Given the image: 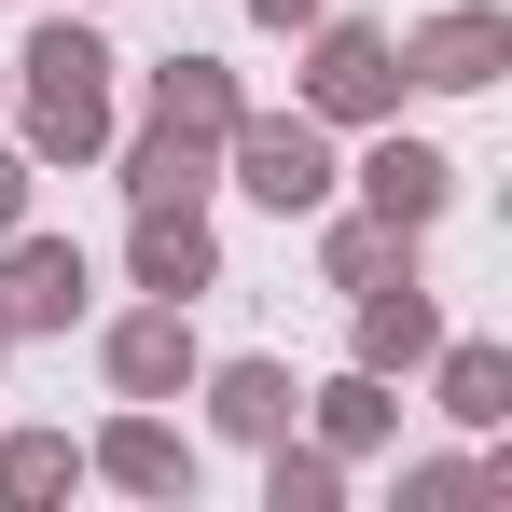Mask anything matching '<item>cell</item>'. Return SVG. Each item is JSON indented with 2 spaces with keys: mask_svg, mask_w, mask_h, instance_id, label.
Wrapping results in <instances>:
<instances>
[{
  "mask_svg": "<svg viewBox=\"0 0 512 512\" xmlns=\"http://www.w3.org/2000/svg\"><path fill=\"white\" fill-rule=\"evenodd\" d=\"M28 139L56 167H84L97 139H111V42L97 28H42L28 42Z\"/></svg>",
  "mask_w": 512,
  "mask_h": 512,
  "instance_id": "cell-1",
  "label": "cell"
},
{
  "mask_svg": "<svg viewBox=\"0 0 512 512\" xmlns=\"http://www.w3.org/2000/svg\"><path fill=\"white\" fill-rule=\"evenodd\" d=\"M236 180H250L263 208L291 222V208H333V139H319V111H236Z\"/></svg>",
  "mask_w": 512,
  "mask_h": 512,
  "instance_id": "cell-2",
  "label": "cell"
},
{
  "mask_svg": "<svg viewBox=\"0 0 512 512\" xmlns=\"http://www.w3.org/2000/svg\"><path fill=\"white\" fill-rule=\"evenodd\" d=\"M305 111L319 125H374V111H402V56H388V28H319V70H305Z\"/></svg>",
  "mask_w": 512,
  "mask_h": 512,
  "instance_id": "cell-3",
  "label": "cell"
},
{
  "mask_svg": "<svg viewBox=\"0 0 512 512\" xmlns=\"http://www.w3.org/2000/svg\"><path fill=\"white\" fill-rule=\"evenodd\" d=\"M0 319H14V333H70V319H84V250L14 222V236H0Z\"/></svg>",
  "mask_w": 512,
  "mask_h": 512,
  "instance_id": "cell-4",
  "label": "cell"
},
{
  "mask_svg": "<svg viewBox=\"0 0 512 512\" xmlns=\"http://www.w3.org/2000/svg\"><path fill=\"white\" fill-rule=\"evenodd\" d=\"M499 70H512V28L485 14V0H457V14H429L416 42H402V84H443V97L499 84Z\"/></svg>",
  "mask_w": 512,
  "mask_h": 512,
  "instance_id": "cell-5",
  "label": "cell"
},
{
  "mask_svg": "<svg viewBox=\"0 0 512 512\" xmlns=\"http://www.w3.org/2000/svg\"><path fill=\"white\" fill-rule=\"evenodd\" d=\"M111 388H125V402H180V388H194V319H180L167 291L111 333Z\"/></svg>",
  "mask_w": 512,
  "mask_h": 512,
  "instance_id": "cell-6",
  "label": "cell"
},
{
  "mask_svg": "<svg viewBox=\"0 0 512 512\" xmlns=\"http://www.w3.org/2000/svg\"><path fill=\"white\" fill-rule=\"evenodd\" d=\"M236 111H250V97H236V70H222V56H167V70H153V125L208 139V153L236 139Z\"/></svg>",
  "mask_w": 512,
  "mask_h": 512,
  "instance_id": "cell-7",
  "label": "cell"
},
{
  "mask_svg": "<svg viewBox=\"0 0 512 512\" xmlns=\"http://www.w3.org/2000/svg\"><path fill=\"white\" fill-rule=\"evenodd\" d=\"M429 346H443V305H429L416 277H374V291H360V374H402Z\"/></svg>",
  "mask_w": 512,
  "mask_h": 512,
  "instance_id": "cell-8",
  "label": "cell"
},
{
  "mask_svg": "<svg viewBox=\"0 0 512 512\" xmlns=\"http://www.w3.org/2000/svg\"><path fill=\"white\" fill-rule=\"evenodd\" d=\"M360 194H374V222H443V194H457V167L429 153V139H374V167H360Z\"/></svg>",
  "mask_w": 512,
  "mask_h": 512,
  "instance_id": "cell-9",
  "label": "cell"
},
{
  "mask_svg": "<svg viewBox=\"0 0 512 512\" xmlns=\"http://www.w3.org/2000/svg\"><path fill=\"white\" fill-rule=\"evenodd\" d=\"M222 277V250H208V222L194 208H139V291H167V305H194Z\"/></svg>",
  "mask_w": 512,
  "mask_h": 512,
  "instance_id": "cell-10",
  "label": "cell"
},
{
  "mask_svg": "<svg viewBox=\"0 0 512 512\" xmlns=\"http://www.w3.org/2000/svg\"><path fill=\"white\" fill-rule=\"evenodd\" d=\"M97 471H111V485H139V499H180V485H194V443H180L167 416H125L111 443H97Z\"/></svg>",
  "mask_w": 512,
  "mask_h": 512,
  "instance_id": "cell-11",
  "label": "cell"
},
{
  "mask_svg": "<svg viewBox=\"0 0 512 512\" xmlns=\"http://www.w3.org/2000/svg\"><path fill=\"white\" fill-rule=\"evenodd\" d=\"M125 194H139V208H194V194H208V139L139 125V139H125Z\"/></svg>",
  "mask_w": 512,
  "mask_h": 512,
  "instance_id": "cell-12",
  "label": "cell"
},
{
  "mask_svg": "<svg viewBox=\"0 0 512 512\" xmlns=\"http://www.w3.org/2000/svg\"><path fill=\"white\" fill-rule=\"evenodd\" d=\"M208 416L236 429V443H277V429H291V374H277V360H222V374H208Z\"/></svg>",
  "mask_w": 512,
  "mask_h": 512,
  "instance_id": "cell-13",
  "label": "cell"
},
{
  "mask_svg": "<svg viewBox=\"0 0 512 512\" xmlns=\"http://www.w3.org/2000/svg\"><path fill=\"white\" fill-rule=\"evenodd\" d=\"M443 416L457 429H499L512 416V346H443Z\"/></svg>",
  "mask_w": 512,
  "mask_h": 512,
  "instance_id": "cell-14",
  "label": "cell"
},
{
  "mask_svg": "<svg viewBox=\"0 0 512 512\" xmlns=\"http://www.w3.org/2000/svg\"><path fill=\"white\" fill-rule=\"evenodd\" d=\"M319 429H333V457H374L388 443V374H333L319 388Z\"/></svg>",
  "mask_w": 512,
  "mask_h": 512,
  "instance_id": "cell-15",
  "label": "cell"
},
{
  "mask_svg": "<svg viewBox=\"0 0 512 512\" xmlns=\"http://www.w3.org/2000/svg\"><path fill=\"white\" fill-rule=\"evenodd\" d=\"M374 277H416L402 222H333V291H374Z\"/></svg>",
  "mask_w": 512,
  "mask_h": 512,
  "instance_id": "cell-16",
  "label": "cell"
},
{
  "mask_svg": "<svg viewBox=\"0 0 512 512\" xmlns=\"http://www.w3.org/2000/svg\"><path fill=\"white\" fill-rule=\"evenodd\" d=\"M70 471H84V457H70L56 429H14V443H0V499H56Z\"/></svg>",
  "mask_w": 512,
  "mask_h": 512,
  "instance_id": "cell-17",
  "label": "cell"
},
{
  "mask_svg": "<svg viewBox=\"0 0 512 512\" xmlns=\"http://www.w3.org/2000/svg\"><path fill=\"white\" fill-rule=\"evenodd\" d=\"M263 499H277V512H333V499H346V457H291V429H277V471H263Z\"/></svg>",
  "mask_w": 512,
  "mask_h": 512,
  "instance_id": "cell-18",
  "label": "cell"
},
{
  "mask_svg": "<svg viewBox=\"0 0 512 512\" xmlns=\"http://www.w3.org/2000/svg\"><path fill=\"white\" fill-rule=\"evenodd\" d=\"M263 28H319V14H333V0H250Z\"/></svg>",
  "mask_w": 512,
  "mask_h": 512,
  "instance_id": "cell-19",
  "label": "cell"
},
{
  "mask_svg": "<svg viewBox=\"0 0 512 512\" xmlns=\"http://www.w3.org/2000/svg\"><path fill=\"white\" fill-rule=\"evenodd\" d=\"M14 222H28V167L0 153V236H14Z\"/></svg>",
  "mask_w": 512,
  "mask_h": 512,
  "instance_id": "cell-20",
  "label": "cell"
},
{
  "mask_svg": "<svg viewBox=\"0 0 512 512\" xmlns=\"http://www.w3.org/2000/svg\"><path fill=\"white\" fill-rule=\"evenodd\" d=\"M0 346H14V319H0Z\"/></svg>",
  "mask_w": 512,
  "mask_h": 512,
  "instance_id": "cell-21",
  "label": "cell"
}]
</instances>
